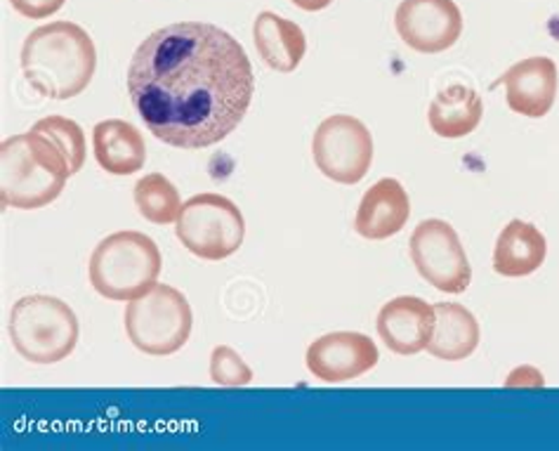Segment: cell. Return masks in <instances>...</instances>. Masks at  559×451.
Returning a JSON list of instances; mask_svg holds the SVG:
<instances>
[{
    "label": "cell",
    "instance_id": "3",
    "mask_svg": "<svg viewBox=\"0 0 559 451\" xmlns=\"http://www.w3.org/2000/svg\"><path fill=\"white\" fill-rule=\"evenodd\" d=\"M71 170L64 154L38 133L28 130L0 144V203L3 209L36 211L64 192Z\"/></svg>",
    "mask_w": 559,
    "mask_h": 451
},
{
    "label": "cell",
    "instance_id": "11",
    "mask_svg": "<svg viewBox=\"0 0 559 451\" xmlns=\"http://www.w3.org/2000/svg\"><path fill=\"white\" fill-rule=\"evenodd\" d=\"M307 369L323 383H345L371 371L378 359V345L357 331H335L307 347Z\"/></svg>",
    "mask_w": 559,
    "mask_h": 451
},
{
    "label": "cell",
    "instance_id": "14",
    "mask_svg": "<svg viewBox=\"0 0 559 451\" xmlns=\"http://www.w3.org/2000/svg\"><path fill=\"white\" fill-rule=\"evenodd\" d=\"M408 217L411 201L406 189L402 187L400 180L382 178L364 194L357 209L355 229L364 239L382 241L400 235L406 227Z\"/></svg>",
    "mask_w": 559,
    "mask_h": 451
},
{
    "label": "cell",
    "instance_id": "15",
    "mask_svg": "<svg viewBox=\"0 0 559 451\" xmlns=\"http://www.w3.org/2000/svg\"><path fill=\"white\" fill-rule=\"evenodd\" d=\"M93 150L102 170L111 176H132L144 168L146 144L140 130L123 121L109 119L93 128Z\"/></svg>",
    "mask_w": 559,
    "mask_h": 451
},
{
    "label": "cell",
    "instance_id": "5",
    "mask_svg": "<svg viewBox=\"0 0 559 451\" xmlns=\"http://www.w3.org/2000/svg\"><path fill=\"white\" fill-rule=\"evenodd\" d=\"M10 341L26 361L55 364L79 343V317L55 296H24L10 310Z\"/></svg>",
    "mask_w": 559,
    "mask_h": 451
},
{
    "label": "cell",
    "instance_id": "17",
    "mask_svg": "<svg viewBox=\"0 0 559 451\" xmlns=\"http://www.w3.org/2000/svg\"><path fill=\"white\" fill-rule=\"evenodd\" d=\"M548 256V241L543 232L524 221H512L498 235L493 251V270L503 276L534 274Z\"/></svg>",
    "mask_w": 559,
    "mask_h": 451
},
{
    "label": "cell",
    "instance_id": "19",
    "mask_svg": "<svg viewBox=\"0 0 559 451\" xmlns=\"http://www.w3.org/2000/svg\"><path fill=\"white\" fill-rule=\"evenodd\" d=\"M481 116H484L481 95L473 88H467V85L455 83L435 95L428 111V121L439 138L459 140L475 133Z\"/></svg>",
    "mask_w": 559,
    "mask_h": 451
},
{
    "label": "cell",
    "instance_id": "24",
    "mask_svg": "<svg viewBox=\"0 0 559 451\" xmlns=\"http://www.w3.org/2000/svg\"><path fill=\"white\" fill-rule=\"evenodd\" d=\"M293 3H296L305 12H319L323 8H329L333 0H293Z\"/></svg>",
    "mask_w": 559,
    "mask_h": 451
},
{
    "label": "cell",
    "instance_id": "10",
    "mask_svg": "<svg viewBox=\"0 0 559 451\" xmlns=\"http://www.w3.org/2000/svg\"><path fill=\"white\" fill-rule=\"evenodd\" d=\"M394 26L408 48L437 55L459 43L463 12L453 0H402L394 14Z\"/></svg>",
    "mask_w": 559,
    "mask_h": 451
},
{
    "label": "cell",
    "instance_id": "13",
    "mask_svg": "<svg viewBox=\"0 0 559 451\" xmlns=\"http://www.w3.org/2000/svg\"><path fill=\"white\" fill-rule=\"evenodd\" d=\"M435 305L418 296H400L382 305L378 314V336L396 355H418L428 351L435 333Z\"/></svg>",
    "mask_w": 559,
    "mask_h": 451
},
{
    "label": "cell",
    "instance_id": "23",
    "mask_svg": "<svg viewBox=\"0 0 559 451\" xmlns=\"http://www.w3.org/2000/svg\"><path fill=\"white\" fill-rule=\"evenodd\" d=\"M10 3L26 20H46L50 14L60 12L67 0H10Z\"/></svg>",
    "mask_w": 559,
    "mask_h": 451
},
{
    "label": "cell",
    "instance_id": "2",
    "mask_svg": "<svg viewBox=\"0 0 559 451\" xmlns=\"http://www.w3.org/2000/svg\"><path fill=\"white\" fill-rule=\"evenodd\" d=\"M97 50L91 34L73 22H50L28 34L22 48L26 83L50 99H71L91 85Z\"/></svg>",
    "mask_w": 559,
    "mask_h": 451
},
{
    "label": "cell",
    "instance_id": "9",
    "mask_svg": "<svg viewBox=\"0 0 559 451\" xmlns=\"http://www.w3.org/2000/svg\"><path fill=\"white\" fill-rule=\"evenodd\" d=\"M411 258L420 276L444 294L459 296L473 282V265L459 232L447 221H423L411 235Z\"/></svg>",
    "mask_w": 559,
    "mask_h": 451
},
{
    "label": "cell",
    "instance_id": "4",
    "mask_svg": "<svg viewBox=\"0 0 559 451\" xmlns=\"http://www.w3.org/2000/svg\"><path fill=\"white\" fill-rule=\"evenodd\" d=\"M160 265L164 260L156 241L142 232L126 229L95 246L87 274L99 296L130 302L156 286Z\"/></svg>",
    "mask_w": 559,
    "mask_h": 451
},
{
    "label": "cell",
    "instance_id": "18",
    "mask_svg": "<svg viewBox=\"0 0 559 451\" xmlns=\"http://www.w3.org/2000/svg\"><path fill=\"white\" fill-rule=\"evenodd\" d=\"M435 333L428 353L444 361H459L473 355L479 345V324L475 314L459 302L435 305Z\"/></svg>",
    "mask_w": 559,
    "mask_h": 451
},
{
    "label": "cell",
    "instance_id": "1",
    "mask_svg": "<svg viewBox=\"0 0 559 451\" xmlns=\"http://www.w3.org/2000/svg\"><path fill=\"white\" fill-rule=\"evenodd\" d=\"M255 93L241 43L209 22H178L142 40L128 67V95L156 140L205 150L239 128Z\"/></svg>",
    "mask_w": 559,
    "mask_h": 451
},
{
    "label": "cell",
    "instance_id": "22",
    "mask_svg": "<svg viewBox=\"0 0 559 451\" xmlns=\"http://www.w3.org/2000/svg\"><path fill=\"white\" fill-rule=\"evenodd\" d=\"M211 378L217 385L241 388L253 381V369L229 345H217L211 355Z\"/></svg>",
    "mask_w": 559,
    "mask_h": 451
},
{
    "label": "cell",
    "instance_id": "8",
    "mask_svg": "<svg viewBox=\"0 0 559 451\" xmlns=\"http://www.w3.org/2000/svg\"><path fill=\"white\" fill-rule=\"evenodd\" d=\"M317 168L333 182L357 185L373 164V138L355 116L335 114L321 121L312 140Z\"/></svg>",
    "mask_w": 559,
    "mask_h": 451
},
{
    "label": "cell",
    "instance_id": "12",
    "mask_svg": "<svg viewBox=\"0 0 559 451\" xmlns=\"http://www.w3.org/2000/svg\"><path fill=\"white\" fill-rule=\"evenodd\" d=\"M496 85H506L508 107L514 114H522L526 119H543L555 105L559 71L550 57H526L512 64Z\"/></svg>",
    "mask_w": 559,
    "mask_h": 451
},
{
    "label": "cell",
    "instance_id": "7",
    "mask_svg": "<svg viewBox=\"0 0 559 451\" xmlns=\"http://www.w3.org/2000/svg\"><path fill=\"white\" fill-rule=\"evenodd\" d=\"M175 235L189 253L203 260H225L241 249L246 223L237 203L209 192L182 203Z\"/></svg>",
    "mask_w": 559,
    "mask_h": 451
},
{
    "label": "cell",
    "instance_id": "20",
    "mask_svg": "<svg viewBox=\"0 0 559 451\" xmlns=\"http://www.w3.org/2000/svg\"><path fill=\"white\" fill-rule=\"evenodd\" d=\"M135 206L144 221L154 225H170L178 221L182 201L180 192L166 176L150 173L135 185Z\"/></svg>",
    "mask_w": 559,
    "mask_h": 451
},
{
    "label": "cell",
    "instance_id": "21",
    "mask_svg": "<svg viewBox=\"0 0 559 451\" xmlns=\"http://www.w3.org/2000/svg\"><path fill=\"white\" fill-rule=\"evenodd\" d=\"M32 130H38V133L46 135L55 147L64 154L71 176H76L85 164L83 128L76 121L64 119V116H48V119H40L38 123H34Z\"/></svg>",
    "mask_w": 559,
    "mask_h": 451
},
{
    "label": "cell",
    "instance_id": "6",
    "mask_svg": "<svg viewBox=\"0 0 559 451\" xmlns=\"http://www.w3.org/2000/svg\"><path fill=\"white\" fill-rule=\"evenodd\" d=\"M194 314L182 290L156 284L126 308V333L140 353L166 357L182 351L191 336Z\"/></svg>",
    "mask_w": 559,
    "mask_h": 451
},
{
    "label": "cell",
    "instance_id": "16",
    "mask_svg": "<svg viewBox=\"0 0 559 451\" xmlns=\"http://www.w3.org/2000/svg\"><path fill=\"white\" fill-rule=\"evenodd\" d=\"M253 40L262 62L282 74H290L302 62L307 52L305 32L290 20L278 17L276 12H260L253 24Z\"/></svg>",
    "mask_w": 559,
    "mask_h": 451
}]
</instances>
